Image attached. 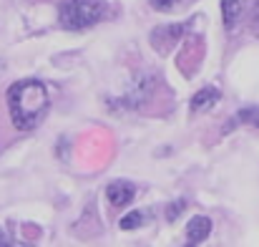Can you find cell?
Instances as JSON below:
<instances>
[{
    "mask_svg": "<svg viewBox=\"0 0 259 247\" xmlns=\"http://www.w3.org/2000/svg\"><path fill=\"white\" fill-rule=\"evenodd\" d=\"M111 18V8L103 0H66L58 8V23L66 30H86Z\"/></svg>",
    "mask_w": 259,
    "mask_h": 247,
    "instance_id": "7a4b0ae2",
    "label": "cell"
},
{
    "mask_svg": "<svg viewBox=\"0 0 259 247\" xmlns=\"http://www.w3.org/2000/svg\"><path fill=\"white\" fill-rule=\"evenodd\" d=\"M219 98H222L219 88H217V86H206V88H201V91H196V93H194V98H191V111H194V114L209 111V109H214V106H217V101H219Z\"/></svg>",
    "mask_w": 259,
    "mask_h": 247,
    "instance_id": "277c9868",
    "label": "cell"
},
{
    "mask_svg": "<svg viewBox=\"0 0 259 247\" xmlns=\"http://www.w3.org/2000/svg\"><path fill=\"white\" fill-rule=\"evenodd\" d=\"M176 3H179V0H151V5H154L156 10H169Z\"/></svg>",
    "mask_w": 259,
    "mask_h": 247,
    "instance_id": "30bf717a",
    "label": "cell"
},
{
    "mask_svg": "<svg viewBox=\"0 0 259 247\" xmlns=\"http://www.w3.org/2000/svg\"><path fill=\"white\" fill-rule=\"evenodd\" d=\"M134 197H136V189H134V184H128V182H111V184L106 187V199H108V204L116 207V209L126 207Z\"/></svg>",
    "mask_w": 259,
    "mask_h": 247,
    "instance_id": "3957f363",
    "label": "cell"
},
{
    "mask_svg": "<svg viewBox=\"0 0 259 247\" xmlns=\"http://www.w3.org/2000/svg\"><path fill=\"white\" fill-rule=\"evenodd\" d=\"M8 109L18 131H33L51 109V96L43 81L25 79L8 88Z\"/></svg>",
    "mask_w": 259,
    "mask_h": 247,
    "instance_id": "6da1fadb",
    "label": "cell"
},
{
    "mask_svg": "<svg viewBox=\"0 0 259 247\" xmlns=\"http://www.w3.org/2000/svg\"><path fill=\"white\" fill-rule=\"evenodd\" d=\"M244 5H247V0H222V15H224V25L229 30L239 23V18L244 13Z\"/></svg>",
    "mask_w": 259,
    "mask_h": 247,
    "instance_id": "8992f818",
    "label": "cell"
},
{
    "mask_svg": "<svg viewBox=\"0 0 259 247\" xmlns=\"http://www.w3.org/2000/svg\"><path fill=\"white\" fill-rule=\"evenodd\" d=\"M13 242H15V240H13L5 230H0V245H13Z\"/></svg>",
    "mask_w": 259,
    "mask_h": 247,
    "instance_id": "8fae6325",
    "label": "cell"
},
{
    "mask_svg": "<svg viewBox=\"0 0 259 247\" xmlns=\"http://www.w3.org/2000/svg\"><path fill=\"white\" fill-rule=\"evenodd\" d=\"M209 232H211V220L209 217H191V222L186 225V242L189 245H199V242H204L206 237H209Z\"/></svg>",
    "mask_w": 259,
    "mask_h": 247,
    "instance_id": "5b68a950",
    "label": "cell"
},
{
    "mask_svg": "<svg viewBox=\"0 0 259 247\" xmlns=\"http://www.w3.org/2000/svg\"><path fill=\"white\" fill-rule=\"evenodd\" d=\"M141 222H144V212H139V209H136V212H128V215L121 220V230H136Z\"/></svg>",
    "mask_w": 259,
    "mask_h": 247,
    "instance_id": "ba28073f",
    "label": "cell"
},
{
    "mask_svg": "<svg viewBox=\"0 0 259 247\" xmlns=\"http://www.w3.org/2000/svg\"><path fill=\"white\" fill-rule=\"evenodd\" d=\"M234 121L247 124V126H257L259 129V106H247V109H242V111L237 114Z\"/></svg>",
    "mask_w": 259,
    "mask_h": 247,
    "instance_id": "52a82bcc",
    "label": "cell"
},
{
    "mask_svg": "<svg viewBox=\"0 0 259 247\" xmlns=\"http://www.w3.org/2000/svg\"><path fill=\"white\" fill-rule=\"evenodd\" d=\"M184 207H186V202H184V199H176L174 204H169V209H166V220L174 222V220L181 215V209H184Z\"/></svg>",
    "mask_w": 259,
    "mask_h": 247,
    "instance_id": "9c48e42d",
    "label": "cell"
}]
</instances>
